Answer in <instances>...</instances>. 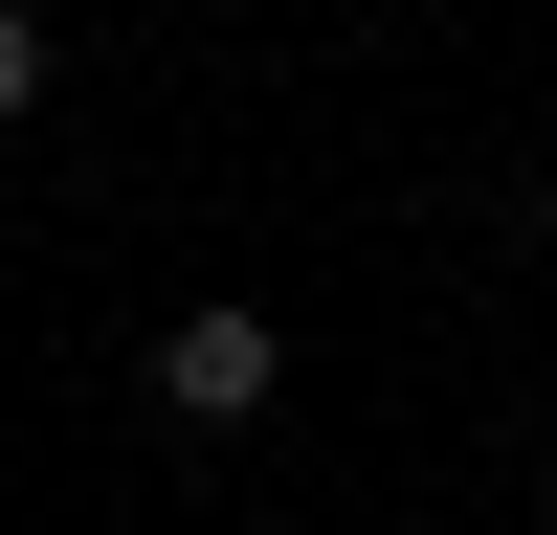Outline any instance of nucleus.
I'll use <instances>...</instances> for the list:
<instances>
[{
    "mask_svg": "<svg viewBox=\"0 0 557 535\" xmlns=\"http://www.w3.org/2000/svg\"><path fill=\"white\" fill-rule=\"evenodd\" d=\"M157 401L178 424H268V401H290V312H246V290L157 312Z\"/></svg>",
    "mask_w": 557,
    "mask_h": 535,
    "instance_id": "nucleus-1",
    "label": "nucleus"
},
{
    "mask_svg": "<svg viewBox=\"0 0 557 535\" xmlns=\"http://www.w3.org/2000/svg\"><path fill=\"white\" fill-rule=\"evenodd\" d=\"M23 112H45V23L0 0V134H23Z\"/></svg>",
    "mask_w": 557,
    "mask_h": 535,
    "instance_id": "nucleus-2",
    "label": "nucleus"
},
{
    "mask_svg": "<svg viewBox=\"0 0 557 535\" xmlns=\"http://www.w3.org/2000/svg\"><path fill=\"white\" fill-rule=\"evenodd\" d=\"M535 535H557V490H535Z\"/></svg>",
    "mask_w": 557,
    "mask_h": 535,
    "instance_id": "nucleus-3",
    "label": "nucleus"
}]
</instances>
